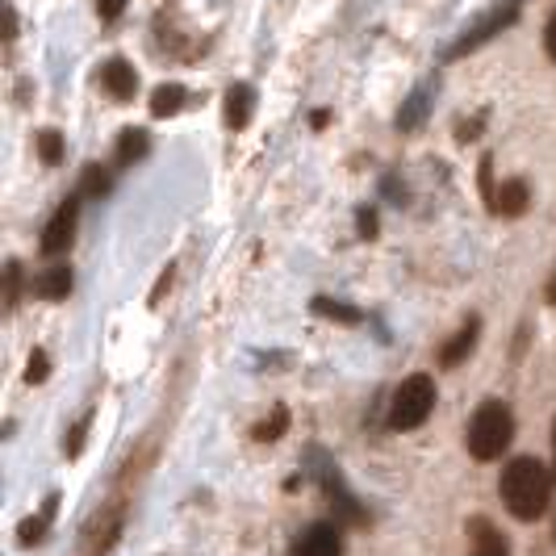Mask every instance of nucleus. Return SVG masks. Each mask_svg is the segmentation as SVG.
Returning a JSON list of instances; mask_svg holds the SVG:
<instances>
[{"instance_id":"cd10ccee","label":"nucleus","mask_w":556,"mask_h":556,"mask_svg":"<svg viewBox=\"0 0 556 556\" xmlns=\"http://www.w3.org/2000/svg\"><path fill=\"white\" fill-rule=\"evenodd\" d=\"M544 298H548V302H553V306H556V277L548 280V293H544Z\"/></svg>"},{"instance_id":"f3484780","label":"nucleus","mask_w":556,"mask_h":556,"mask_svg":"<svg viewBox=\"0 0 556 556\" xmlns=\"http://www.w3.org/2000/svg\"><path fill=\"white\" fill-rule=\"evenodd\" d=\"M80 189H84V197H105L110 193V172L105 167H84V176H80Z\"/></svg>"},{"instance_id":"0eeeda50","label":"nucleus","mask_w":556,"mask_h":556,"mask_svg":"<svg viewBox=\"0 0 556 556\" xmlns=\"http://www.w3.org/2000/svg\"><path fill=\"white\" fill-rule=\"evenodd\" d=\"M101 84L110 88L113 101H135V92H139V72H135L126 59H110V63L101 67Z\"/></svg>"},{"instance_id":"bb28decb","label":"nucleus","mask_w":556,"mask_h":556,"mask_svg":"<svg viewBox=\"0 0 556 556\" xmlns=\"http://www.w3.org/2000/svg\"><path fill=\"white\" fill-rule=\"evenodd\" d=\"M361 235H377V218L368 210H361Z\"/></svg>"},{"instance_id":"f257e3e1","label":"nucleus","mask_w":556,"mask_h":556,"mask_svg":"<svg viewBox=\"0 0 556 556\" xmlns=\"http://www.w3.org/2000/svg\"><path fill=\"white\" fill-rule=\"evenodd\" d=\"M502 502H506V510L515 515V519H540L544 510H548V498H553V477L548 469L540 465V460H531V456H515L506 469H502Z\"/></svg>"},{"instance_id":"4be33fe9","label":"nucleus","mask_w":556,"mask_h":556,"mask_svg":"<svg viewBox=\"0 0 556 556\" xmlns=\"http://www.w3.org/2000/svg\"><path fill=\"white\" fill-rule=\"evenodd\" d=\"M422 105H427V88L418 92L415 101L406 105V110L397 113V126H402V130H415V126H418V117H422Z\"/></svg>"},{"instance_id":"c85d7f7f","label":"nucleus","mask_w":556,"mask_h":556,"mask_svg":"<svg viewBox=\"0 0 556 556\" xmlns=\"http://www.w3.org/2000/svg\"><path fill=\"white\" fill-rule=\"evenodd\" d=\"M553 456H556V427H553Z\"/></svg>"},{"instance_id":"2eb2a0df","label":"nucleus","mask_w":556,"mask_h":556,"mask_svg":"<svg viewBox=\"0 0 556 556\" xmlns=\"http://www.w3.org/2000/svg\"><path fill=\"white\" fill-rule=\"evenodd\" d=\"M180 105H185V88L180 84H160L155 97H151V113L155 117H172V113H180Z\"/></svg>"},{"instance_id":"9d476101","label":"nucleus","mask_w":556,"mask_h":556,"mask_svg":"<svg viewBox=\"0 0 556 556\" xmlns=\"http://www.w3.org/2000/svg\"><path fill=\"white\" fill-rule=\"evenodd\" d=\"M251 110H255L251 84H230V92H226V126L230 130H243L251 122Z\"/></svg>"},{"instance_id":"20e7f679","label":"nucleus","mask_w":556,"mask_h":556,"mask_svg":"<svg viewBox=\"0 0 556 556\" xmlns=\"http://www.w3.org/2000/svg\"><path fill=\"white\" fill-rule=\"evenodd\" d=\"M76 223H80V201H76V197H67L55 214H51L47 230H42V255H63V251L72 248V239H76Z\"/></svg>"},{"instance_id":"39448f33","label":"nucleus","mask_w":556,"mask_h":556,"mask_svg":"<svg viewBox=\"0 0 556 556\" xmlns=\"http://www.w3.org/2000/svg\"><path fill=\"white\" fill-rule=\"evenodd\" d=\"M515 17H519V0H506V4H498L490 17H481V26H473L465 38H460V42H456V47H452V51H447V59H460V55H469V51H477L481 42H490V38H494L498 29L510 26Z\"/></svg>"},{"instance_id":"dca6fc26","label":"nucleus","mask_w":556,"mask_h":556,"mask_svg":"<svg viewBox=\"0 0 556 556\" xmlns=\"http://www.w3.org/2000/svg\"><path fill=\"white\" fill-rule=\"evenodd\" d=\"M147 147H151L147 130H122V139H117V164H135V160H142Z\"/></svg>"},{"instance_id":"393cba45","label":"nucleus","mask_w":556,"mask_h":556,"mask_svg":"<svg viewBox=\"0 0 556 556\" xmlns=\"http://www.w3.org/2000/svg\"><path fill=\"white\" fill-rule=\"evenodd\" d=\"M88 422H92V418H80V422H76V431H72V440H67V456H76V452H80L84 435H88Z\"/></svg>"},{"instance_id":"5701e85b","label":"nucleus","mask_w":556,"mask_h":556,"mask_svg":"<svg viewBox=\"0 0 556 556\" xmlns=\"http://www.w3.org/2000/svg\"><path fill=\"white\" fill-rule=\"evenodd\" d=\"M47 372H51V364H47V352H34L26 364V381L29 386H38V381H47Z\"/></svg>"},{"instance_id":"6e6552de","label":"nucleus","mask_w":556,"mask_h":556,"mask_svg":"<svg viewBox=\"0 0 556 556\" xmlns=\"http://www.w3.org/2000/svg\"><path fill=\"white\" fill-rule=\"evenodd\" d=\"M293 556H339V531L331 523H314L293 540Z\"/></svg>"},{"instance_id":"ddd939ff","label":"nucleus","mask_w":556,"mask_h":556,"mask_svg":"<svg viewBox=\"0 0 556 556\" xmlns=\"http://www.w3.org/2000/svg\"><path fill=\"white\" fill-rule=\"evenodd\" d=\"M34 293L47 298V302H63V298L72 293V268H51V273H42V277L34 280Z\"/></svg>"},{"instance_id":"f8f14e48","label":"nucleus","mask_w":556,"mask_h":556,"mask_svg":"<svg viewBox=\"0 0 556 556\" xmlns=\"http://www.w3.org/2000/svg\"><path fill=\"white\" fill-rule=\"evenodd\" d=\"M469 531H473V556H510L506 540H502V531L494 528L490 519H473Z\"/></svg>"},{"instance_id":"1a4fd4ad","label":"nucleus","mask_w":556,"mask_h":556,"mask_svg":"<svg viewBox=\"0 0 556 556\" xmlns=\"http://www.w3.org/2000/svg\"><path fill=\"white\" fill-rule=\"evenodd\" d=\"M528 185L523 180H506V185H494V193H490V210L502 214V218H519L523 210H528Z\"/></svg>"},{"instance_id":"a878e982","label":"nucleus","mask_w":556,"mask_h":556,"mask_svg":"<svg viewBox=\"0 0 556 556\" xmlns=\"http://www.w3.org/2000/svg\"><path fill=\"white\" fill-rule=\"evenodd\" d=\"M544 47H548V55H553V63H556V13L548 17V29H544Z\"/></svg>"},{"instance_id":"aec40b11","label":"nucleus","mask_w":556,"mask_h":556,"mask_svg":"<svg viewBox=\"0 0 556 556\" xmlns=\"http://www.w3.org/2000/svg\"><path fill=\"white\" fill-rule=\"evenodd\" d=\"M17 298H22V268L9 260V264H4V309L17 306Z\"/></svg>"},{"instance_id":"b1692460","label":"nucleus","mask_w":556,"mask_h":556,"mask_svg":"<svg viewBox=\"0 0 556 556\" xmlns=\"http://www.w3.org/2000/svg\"><path fill=\"white\" fill-rule=\"evenodd\" d=\"M122 9H126V0H97L101 22H117V17H122Z\"/></svg>"},{"instance_id":"f03ea898","label":"nucleus","mask_w":556,"mask_h":556,"mask_svg":"<svg viewBox=\"0 0 556 556\" xmlns=\"http://www.w3.org/2000/svg\"><path fill=\"white\" fill-rule=\"evenodd\" d=\"M510 440H515L510 406L506 402H485L473 415V422H469V456L481 460V465H490V460H498L502 452L510 447Z\"/></svg>"},{"instance_id":"4468645a","label":"nucleus","mask_w":556,"mask_h":556,"mask_svg":"<svg viewBox=\"0 0 556 556\" xmlns=\"http://www.w3.org/2000/svg\"><path fill=\"white\" fill-rule=\"evenodd\" d=\"M55 506H59V498L55 494H51V498H47V506H42V510H38V515H29L26 523H22V531H17V540H22V544H38V540H42V535H47V523H51V515H55Z\"/></svg>"},{"instance_id":"9b49d317","label":"nucleus","mask_w":556,"mask_h":556,"mask_svg":"<svg viewBox=\"0 0 556 556\" xmlns=\"http://www.w3.org/2000/svg\"><path fill=\"white\" fill-rule=\"evenodd\" d=\"M477 331H481V327H477V318H469V323H465V327H460V331L452 334L444 348H440V364H444V368H456V364L465 361V356L473 352Z\"/></svg>"},{"instance_id":"423d86ee","label":"nucleus","mask_w":556,"mask_h":556,"mask_svg":"<svg viewBox=\"0 0 556 556\" xmlns=\"http://www.w3.org/2000/svg\"><path fill=\"white\" fill-rule=\"evenodd\" d=\"M314 469H318V481H323V490H327V498L334 502V510L343 515V519H352V523H364V510L361 502L352 498L348 490H343V481H339V473H334L331 465L323 460V452H314Z\"/></svg>"},{"instance_id":"6ab92c4d","label":"nucleus","mask_w":556,"mask_h":556,"mask_svg":"<svg viewBox=\"0 0 556 556\" xmlns=\"http://www.w3.org/2000/svg\"><path fill=\"white\" fill-rule=\"evenodd\" d=\"M38 155H42V164H59V160H63V139H59V130H42V135H38Z\"/></svg>"},{"instance_id":"7ed1b4c3","label":"nucleus","mask_w":556,"mask_h":556,"mask_svg":"<svg viewBox=\"0 0 556 556\" xmlns=\"http://www.w3.org/2000/svg\"><path fill=\"white\" fill-rule=\"evenodd\" d=\"M431 406H435V386H431V377H406L397 390H393V402H390V427L393 431H415L427 422L431 415Z\"/></svg>"},{"instance_id":"412c9836","label":"nucleus","mask_w":556,"mask_h":556,"mask_svg":"<svg viewBox=\"0 0 556 556\" xmlns=\"http://www.w3.org/2000/svg\"><path fill=\"white\" fill-rule=\"evenodd\" d=\"M314 309H318V314H327V318H343V323H361V309L343 306V302H331V298H318V302H314Z\"/></svg>"},{"instance_id":"a211bd4d","label":"nucleus","mask_w":556,"mask_h":556,"mask_svg":"<svg viewBox=\"0 0 556 556\" xmlns=\"http://www.w3.org/2000/svg\"><path fill=\"white\" fill-rule=\"evenodd\" d=\"M285 427H289V410L277 406L273 418H264V422L255 427V440H280V435H285Z\"/></svg>"}]
</instances>
